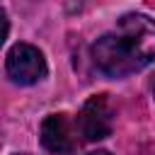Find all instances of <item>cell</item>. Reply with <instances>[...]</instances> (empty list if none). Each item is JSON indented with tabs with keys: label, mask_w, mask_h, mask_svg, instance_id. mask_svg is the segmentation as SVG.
<instances>
[{
	"label": "cell",
	"mask_w": 155,
	"mask_h": 155,
	"mask_svg": "<svg viewBox=\"0 0 155 155\" xmlns=\"http://www.w3.org/2000/svg\"><path fill=\"white\" fill-rule=\"evenodd\" d=\"M92 61L107 78H126L155 61V22L145 15H124L114 31L92 44Z\"/></svg>",
	"instance_id": "6da1fadb"
},
{
	"label": "cell",
	"mask_w": 155,
	"mask_h": 155,
	"mask_svg": "<svg viewBox=\"0 0 155 155\" xmlns=\"http://www.w3.org/2000/svg\"><path fill=\"white\" fill-rule=\"evenodd\" d=\"M7 75L17 85H34L46 78V58L31 44H15L7 53Z\"/></svg>",
	"instance_id": "7a4b0ae2"
},
{
	"label": "cell",
	"mask_w": 155,
	"mask_h": 155,
	"mask_svg": "<svg viewBox=\"0 0 155 155\" xmlns=\"http://www.w3.org/2000/svg\"><path fill=\"white\" fill-rule=\"evenodd\" d=\"M80 136L90 143L104 140L111 133V109L104 94H94L82 104V111L78 116Z\"/></svg>",
	"instance_id": "3957f363"
},
{
	"label": "cell",
	"mask_w": 155,
	"mask_h": 155,
	"mask_svg": "<svg viewBox=\"0 0 155 155\" xmlns=\"http://www.w3.org/2000/svg\"><path fill=\"white\" fill-rule=\"evenodd\" d=\"M41 143L48 153H58V155L75 150L73 128H70L65 114H48L41 121Z\"/></svg>",
	"instance_id": "277c9868"
},
{
	"label": "cell",
	"mask_w": 155,
	"mask_h": 155,
	"mask_svg": "<svg viewBox=\"0 0 155 155\" xmlns=\"http://www.w3.org/2000/svg\"><path fill=\"white\" fill-rule=\"evenodd\" d=\"M7 31H10V22H7V15H5V10L0 7V46L5 44V39H7Z\"/></svg>",
	"instance_id": "5b68a950"
},
{
	"label": "cell",
	"mask_w": 155,
	"mask_h": 155,
	"mask_svg": "<svg viewBox=\"0 0 155 155\" xmlns=\"http://www.w3.org/2000/svg\"><path fill=\"white\" fill-rule=\"evenodd\" d=\"M87 155H111L109 150H92V153H87Z\"/></svg>",
	"instance_id": "8992f818"
},
{
	"label": "cell",
	"mask_w": 155,
	"mask_h": 155,
	"mask_svg": "<svg viewBox=\"0 0 155 155\" xmlns=\"http://www.w3.org/2000/svg\"><path fill=\"white\" fill-rule=\"evenodd\" d=\"M153 94H155V80H153Z\"/></svg>",
	"instance_id": "52a82bcc"
},
{
	"label": "cell",
	"mask_w": 155,
	"mask_h": 155,
	"mask_svg": "<svg viewBox=\"0 0 155 155\" xmlns=\"http://www.w3.org/2000/svg\"><path fill=\"white\" fill-rule=\"evenodd\" d=\"M17 155H29V153H17Z\"/></svg>",
	"instance_id": "ba28073f"
}]
</instances>
